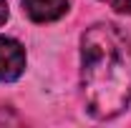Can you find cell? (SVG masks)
<instances>
[{"label":"cell","instance_id":"cell-1","mask_svg":"<svg viewBox=\"0 0 131 128\" xmlns=\"http://www.w3.org/2000/svg\"><path fill=\"white\" fill-rule=\"evenodd\" d=\"M81 93L96 121H111L131 106V35L121 25L103 20L83 30Z\"/></svg>","mask_w":131,"mask_h":128},{"label":"cell","instance_id":"cell-2","mask_svg":"<svg viewBox=\"0 0 131 128\" xmlns=\"http://www.w3.org/2000/svg\"><path fill=\"white\" fill-rule=\"evenodd\" d=\"M25 70V48L15 38H0V83H13Z\"/></svg>","mask_w":131,"mask_h":128},{"label":"cell","instance_id":"cell-3","mask_svg":"<svg viewBox=\"0 0 131 128\" xmlns=\"http://www.w3.org/2000/svg\"><path fill=\"white\" fill-rule=\"evenodd\" d=\"M20 3H23V13L33 23L61 20L68 13V5H71V0H20Z\"/></svg>","mask_w":131,"mask_h":128},{"label":"cell","instance_id":"cell-4","mask_svg":"<svg viewBox=\"0 0 131 128\" xmlns=\"http://www.w3.org/2000/svg\"><path fill=\"white\" fill-rule=\"evenodd\" d=\"M101 3H108L116 13H121V15H131V0H101Z\"/></svg>","mask_w":131,"mask_h":128},{"label":"cell","instance_id":"cell-5","mask_svg":"<svg viewBox=\"0 0 131 128\" xmlns=\"http://www.w3.org/2000/svg\"><path fill=\"white\" fill-rule=\"evenodd\" d=\"M8 15H10V13H8V0H0V28L5 25Z\"/></svg>","mask_w":131,"mask_h":128}]
</instances>
